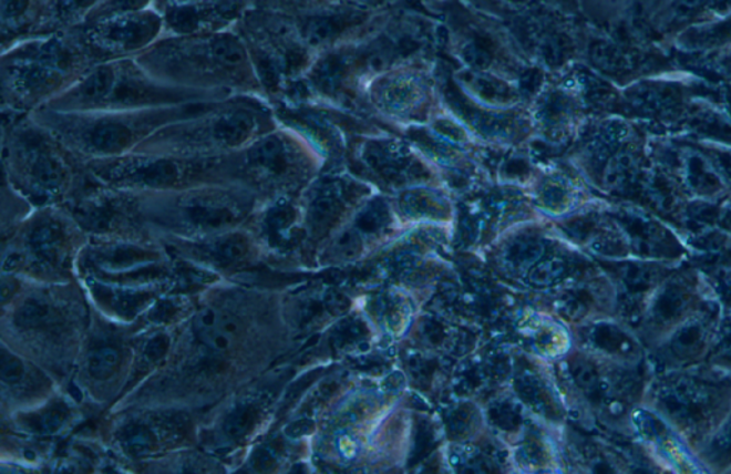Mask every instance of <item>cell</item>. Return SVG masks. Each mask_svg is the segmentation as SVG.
<instances>
[{
  "instance_id": "1",
  "label": "cell",
  "mask_w": 731,
  "mask_h": 474,
  "mask_svg": "<svg viewBox=\"0 0 731 474\" xmlns=\"http://www.w3.org/2000/svg\"><path fill=\"white\" fill-rule=\"evenodd\" d=\"M136 61L169 85L265 97L248 48L235 27L212 33L166 34L137 54Z\"/></svg>"
},
{
  "instance_id": "2",
  "label": "cell",
  "mask_w": 731,
  "mask_h": 474,
  "mask_svg": "<svg viewBox=\"0 0 731 474\" xmlns=\"http://www.w3.org/2000/svg\"><path fill=\"white\" fill-rule=\"evenodd\" d=\"M93 65L75 29L28 34L2 48V113L29 115L71 89Z\"/></svg>"
},
{
  "instance_id": "3",
  "label": "cell",
  "mask_w": 731,
  "mask_h": 474,
  "mask_svg": "<svg viewBox=\"0 0 731 474\" xmlns=\"http://www.w3.org/2000/svg\"><path fill=\"white\" fill-rule=\"evenodd\" d=\"M225 101V99H224ZM216 102L133 109V111L62 112L39 109L29 113L34 121L53 132L69 150L87 162L112 159L135 152L162 127L183 118L202 115Z\"/></svg>"
},
{
  "instance_id": "4",
  "label": "cell",
  "mask_w": 731,
  "mask_h": 474,
  "mask_svg": "<svg viewBox=\"0 0 731 474\" xmlns=\"http://www.w3.org/2000/svg\"><path fill=\"white\" fill-rule=\"evenodd\" d=\"M4 176L34 207L72 202L86 162L31 115L2 113Z\"/></svg>"
},
{
  "instance_id": "5",
  "label": "cell",
  "mask_w": 731,
  "mask_h": 474,
  "mask_svg": "<svg viewBox=\"0 0 731 474\" xmlns=\"http://www.w3.org/2000/svg\"><path fill=\"white\" fill-rule=\"evenodd\" d=\"M279 125L265 97L237 95L210 111L171 123L147 137L136 151L186 157H224L239 152Z\"/></svg>"
},
{
  "instance_id": "6",
  "label": "cell",
  "mask_w": 731,
  "mask_h": 474,
  "mask_svg": "<svg viewBox=\"0 0 731 474\" xmlns=\"http://www.w3.org/2000/svg\"><path fill=\"white\" fill-rule=\"evenodd\" d=\"M227 97L231 96L169 85L153 76L136 58H125L96 63L75 85L44 107L62 112L133 111Z\"/></svg>"
},
{
  "instance_id": "7",
  "label": "cell",
  "mask_w": 731,
  "mask_h": 474,
  "mask_svg": "<svg viewBox=\"0 0 731 474\" xmlns=\"http://www.w3.org/2000/svg\"><path fill=\"white\" fill-rule=\"evenodd\" d=\"M140 195L143 220L167 236L195 239L246 225L258 196L239 185L212 182L163 194ZM152 230V229H151Z\"/></svg>"
},
{
  "instance_id": "8",
  "label": "cell",
  "mask_w": 731,
  "mask_h": 474,
  "mask_svg": "<svg viewBox=\"0 0 731 474\" xmlns=\"http://www.w3.org/2000/svg\"><path fill=\"white\" fill-rule=\"evenodd\" d=\"M235 29L248 48L265 97L271 105L285 101L315 59L301 42L294 18L248 8Z\"/></svg>"
},
{
  "instance_id": "9",
  "label": "cell",
  "mask_w": 731,
  "mask_h": 474,
  "mask_svg": "<svg viewBox=\"0 0 731 474\" xmlns=\"http://www.w3.org/2000/svg\"><path fill=\"white\" fill-rule=\"evenodd\" d=\"M309 145L303 133L280 123L239 152L225 156L227 184H235L259 200L289 196L305 176Z\"/></svg>"
},
{
  "instance_id": "10",
  "label": "cell",
  "mask_w": 731,
  "mask_h": 474,
  "mask_svg": "<svg viewBox=\"0 0 731 474\" xmlns=\"http://www.w3.org/2000/svg\"><path fill=\"white\" fill-rule=\"evenodd\" d=\"M224 157H186L135 151L112 159L87 162L86 169L89 176L101 185L133 194H163L212 182L227 184Z\"/></svg>"
},
{
  "instance_id": "11",
  "label": "cell",
  "mask_w": 731,
  "mask_h": 474,
  "mask_svg": "<svg viewBox=\"0 0 731 474\" xmlns=\"http://www.w3.org/2000/svg\"><path fill=\"white\" fill-rule=\"evenodd\" d=\"M93 62L136 58L165 37V18L156 8L115 14L73 28Z\"/></svg>"
},
{
  "instance_id": "12",
  "label": "cell",
  "mask_w": 731,
  "mask_h": 474,
  "mask_svg": "<svg viewBox=\"0 0 731 474\" xmlns=\"http://www.w3.org/2000/svg\"><path fill=\"white\" fill-rule=\"evenodd\" d=\"M87 236L71 212L54 206L39 207V212L17 237L18 246L9 251L4 264L9 269L21 266L23 258L42 265L56 266L65 260L79 237Z\"/></svg>"
},
{
  "instance_id": "13",
  "label": "cell",
  "mask_w": 731,
  "mask_h": 474,
  "mask_svg": "<svg viewBox=\"0 0 731 474\" xmlns=\"http://www.w3.org/2000/svg\"><path fill=\"white\" fill-rule=\"evenodd\" d=\"M101 2L102 0H43L37 22L29 34L68 31L81 27Z\"/></svg>"
},
{
  "instance_id": "14",
  "label": "cell",
  "mask_w": 731,
  "mask_h": 474,
  "mask_svg": "<svg viewBox=\"0 0 731 474\" xmlns=\"http://www.w3.org/2000/svg\"><path fill=\"white\" fill-rule=\"evenodd\" d=\"M41 0H0L2 48L31 33Z\"/></svg>"
},
{
  "instance_id": "15",
  "label": "cell",
  "mask_w": 731,
  "mask_h": 474,
  "mask_svg": "<svg viewBox=\"0 0 731 474\" xmlns=\"http://www.w3.org/2000/svg\"><path fill=\"white\" fill-rule=\"evenodd\" d=\"M729 41H731V13L724 14L719 22L691 29L683 38L684 44L696 49L714 48Z\"/></svg>"
},
{
  "instance_id": "16",
  "label": "cell",
  "mask_w": 731,
  "mask_h": 474,
  "mask_svg": "<svg viewBox=\"0 0 731 474\" xmlns=\"http://www.w3.org/2000/svg\"><path fill=\"white\" fill-rule=\"evenodd\" d=\"M326 0H248L249 8L288 17H301L322 11Z\"/></svg>"
},
{
  "instance_id": "17",
  "label": "cell",
  "mask_w": 731,
  "mask_h": 474,
  "mask_svg": "<svg viewBox=\"0 0 731 474\" xmlns=\"http://www.w3.org/2000/svg\"><path fill=\"white\" fill-rule=\"evenodd\" d=\"M237 334H239V328H237L235 320L220 313L214 328L197 336V338L207 348L214 350L216 353H220L226 352V350H229L235 344Z\"/></svg>"
},
{
  "instance_id": "18",
  "label": "cell",
  "mask_w": 731,
  "mask_h": 474,
  "mask_svg": "<svg viewBox=\"0 0 731 474\" xmlns=\"http://www.w3.org/2000/svg\"><path fill=\"white\" fill-rule=\"evenodd\" d=\"M54 320H56V312L52 306L39 299L24 302L14 316V322L23 329L43 328V326L53 323Z\"/></svg>"
},
{
  "instance_id": "19",
  "label": "cell",
  "mask_w": 731,
  "mask_h": 474,
  "mask_svg": "<svg viewBox=\"0 0 731 474\" xmlns=\"http://www.w3.org/2000/svg\"><path fill=\"white\" fill-rule=\"evenodd\" d=\"M119 364H121V353L113 348L97 349L87 359L89 373L97 380H106L113 377Z\"/></svg>"
},
{
  "instance_id": "20",
  "label": "cell",
  "mask_w": 731,
  "mask_h": 474,
  "mask_svg": "<svg viewBox=\"0 0 731 474\" xmlns=\"http://www.w3.org/2000/svg\"><path fill=\"white\" fill-rule=\"evenodd\" d=\"M258 421V412L251 404H240L227 416L225 432L230 437L240 439L249 434Z\"/></svg>"
},
{
  "instance_id": "21",
  "label": "cell",
  "mask_w": 731,
  "mask_h": 474,
  "mask_svg": "<svg viewBox=\"0 0 731 474\" xmlns=\"http://www.w3.org/2000/svg\"><path fill=\"white\" fill-rule=\"evenodd\" d=\"M593 62L597 66L605 69L609 72H620L625 71L627 66V59L619 49L615 48L614 44L609 43H599L593 48L591 51Z\"/></svg>"
},
{
  "instance_id": "22",
  "label": "cell",
  "mask_w": 731,
  "mask_h": 474,
  "mask_svg": "<svg viewBox=\"0 0 731 474\" xmlns=\"http://www.w3.org/2000/svg\"><path fill=\"white\" fill-rule=\"evenodd\" d=\"M68 418V409L63 404H56L51 409L44 410L43 413L34 416L32 424L33 431L39 433H53L65 423Z\"/></svg>"
},
{
  "instance_id": "23",
  "label": "cell",
  "mask_w": 731,
  "mask_h": 474,
  "mask_svg": "<svg viewBox=\"0 0 731 474\" xmlns=\"http://www.w3.org/2000/svg\"><path fill=\"white\" fill-rule=\"evenodd\" d=\"M710 0H675L669 12L671 24L689 22L698 17V13L708 8Z\"/></svg>"
},
{
  "instance_id": "24",
  "label": "cell",
  "mask_w": 731,
  "mask_h": 474,
  "mask_svg": "<svg viewBox=\"0 0 731 474\" xmlns=\"http://www.w3.org/2000/svg\"><path fill=\"white\" fill-rule=\"evenodd\" d=\"M123 443H125L127 451L140 456V454L151 451L153 444H155V439L146 427L136 426L126 432L123 436Z\"/></svg>"
},
{
  "instance_id": "25",
  "label": "cell",
  "mask_w": 731,
  "mask_h": 474,
  "mask_svg": "<svg viewBox=\"0 0 731 474\" xmlns=\"http://www.w3.org/2000/svg\"><path fill=\"white\" fill-rule=\"evenodd\" d=\"M0 377L4 383L18 384L24 378V364L17 356L2 350V362H0Z\"/></svg>"
},
{
  "instance_id": "26",
  "label": "cell",
  "mask_w": 731,
  "mask_h": 474,
  "mask_svg": "<svg viewBox=\"0 0 731 474\" xmlns=\"http://www.w3.org/2000/svg\"><path fill=\"white\" fill-rule=\"evenodd\" d=\"M167 349H169V339L163 334L156 336V338H153L151 342L146 344L145 358L151 360V362H156V360H159L165 356Z\"/></svg>"
},
{
  "instance_id": "27",
  "label": "cell",
  "mask_w": 731,
  "mask_h": 474,
  "mask_svg": "<svg viewBox=\"0 0 731 474\" xmlns=\"http://www.w3.org/2000/svg\"><path fill=\"white\" fill-rule=\"evenodd\" d=\"M207 2H214V0H155L153 8H156L157 11H165V9L171 8H183V7H195V4H202Z\"/></svg>"
},
{
  "instance_id": "28",
  "label": "cell",
  "mask_w": 731,
  "mask_h": 474,
  "mask_svg": "<svg viewBox=\"0 0 731 474\" xmlns=\"http://www.w3.org/2000/svg\"><path fill=\"white\" fill-rule=\"evenodd\" d=\"M708 9L715 14L731 13V0H710Z\"/></svg>"
},
{
  "instance_id": "29",
  "label": "cell",
  "mask_w": 731,
  "mask_h": 474,
  "mask_svg": "<svg viewBox=\"0 0 731 474\" xmlns=\"http://www.w3.org/2000/svg\"><path fill=\"white\" fill-rule=\"evenodd\" d=\"M11 284H12V279H7V278L3 279V284H2L3 302H7V300L11 298V296L13 295L14 289H17V284H14L12 288H9Z\"/></svg>"
},
{
  "instance_id": "30",
  "label": "cell",
  "mask_w": 731,
  "mask_h": 474,
  "mask_svg": "<svg viewBox=\"0 0 731 474\" xmlns=\"http://www.w3.org/2000/svg\"><path fill=\"white\" fill-rule=\"evenodd\" d=\"M730 68H731V59H730Z\"/></svg>"
}]
</instances>
